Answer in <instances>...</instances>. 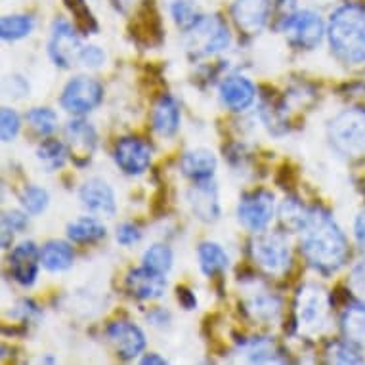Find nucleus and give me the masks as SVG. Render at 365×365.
Returning a JSON list of instances; mask_svg holds the SVG:
<instances>
[{"instance_id":"1","label":"nucleus","mask_w":365,"mask_h":365,"mask_svg":"<svg viewBox=\"0 0 365 365\" xmlns=\"http://www.w3.org/2000/svg\"><path fill=\"white\" fill-rule=\"evenodd\" d=\"M300 251L312 268L331 276L346 264L350 249L346 235L324 207H312L300 230Z\"/></svg>"},{"instance_id":"2","label":"nucleus","mask_w":365,"mask_h":365,"mask_svg":"<svg viewBox=\"0 0 365 365\" xmlns=\"http://www.w3.org/2000/svg\"><path fill=\"white\" fill-rule=\"evenodd\" d=\"M331 50L348 63L365 61V6L346 4L331 14L327 27Z\"/></svg>"},{"instance_id":"3","label":"nucleus","mask_w":365,"mask_h":365,"mask_svg":"<svg viewBox=\"0 0 365 365\" xmlns=\"http://www.w3.org/2000/svg\"><path fill=\"white\" fill-rule=\"evenodd\" d=\"M327 136L336 153L342 157H359L365 153V109L348 108L333 117Z\"/></svg>"},{"instance_id":"4","label":"nucleus","mask_w":365,"mask_h":365,"mask_svg":"<svg viewBox=\"0 0 365 365\" xmlns=\"http://www.w3.org/2000/svg\"><path fill=\"white\" fill-rule=\"evenodd\" d=\"M327 314H329V304H327V294L324 293V289L314 283L302 285L294 302V317L300 329L306 333L324 331L327 325Z\"/></svg>"},{"instance_id":"5","label":"nucleus","mask_w":365,"mask_h":365,"mask_svg":"<svg viewBox=\"0 0 365 365\" xmlns=\"http://www.w3.org/2000/svg\"><path fill=\"white\" fill-rule=\"evenodd\" d=\"M251 252L255 262L272 276H283L291 268V249L282 234H260L252 240Z\"/></svg>"},{"instance_id":"6","label":"nucleus","mask_w":365,"mask_h":365,"mask_svg":"<svg viewBox=\"0 0 365 365\" xmlns=\"http://www.w3.org/2000/svg\"><path fill=\"white\" fill-rule=\"evenodd\" d=\"M187 48L195 56H212L230 46L232 35L220 18H203L187 31Z\"/></svg>"},{"instance_id":"7","label":"nucleus","mask_w":365,"mask_h":365,"mask_svg":"<svg viewBox=\"0 0 365 365\" xmlns=\"http://www.w3.org/2000/svg\"><path fill=\"white\" fill-rule=\"evenodd\" d=\"M103 100V86L96 78L75 77L66 84L61 94V108L75 115L90 113L96 109Z\"/></svg>"},{"instance_id":"8","label":"nucleus","mask_w":365,"mask_h":365,"mask_svg":"<svg viewBox=\"0 0 365 365\" xmlns=\"http://www.w3.org/2000/svg\"><path fill=\"white\" fill-rule=\"evenodd\" d=\"M274 195L266 190H255V192L245 193L240 199L237 205V218L247 230L251 232H262L268 227V224L274 218Z\"/></svg>"},{"instance_id":"9","label":"nucleus","mask_w":365,"mask_h":365,"mask_svg":"<svg viewBox=\"0 0 365 365\" xmlns=\"http://www.w3.org/2000/svg\"><path fill=\"white\" fill-rule=\"evenodd\" d=\"M283 33H287L294 46L302 50L317 48L325 36V24L322 16L312 10L297 12L287 24L283 25Z\"/></svg>"},{"instance_id":"10","label":"nucleus","mask_w":365,"mask_h":365,"mask_svg":"<svg viewBox=\"0 0 365 365\" xmlns=\"http://www.w3.org/2000/svg\"><path fill=\"white\" fill-rule=\"evenodd\" d=\"M83 50V42L81 36L77 35V31L71 24H67L63 19H58L52 25V35H50L48 42V54L58 67L75 66V61H78Z\"/></svg>"},{"instance_id":"11","label":"nucleus","mask_w":365,"mask_h":365,"mask_svg":"<svg viewBox=\"0 0 365 365\" xmlns=\"http://www.w3.org/2000/svg\"><path fill=\"white\" fill-rule=\"evenodd\" d=\"M243 306L258 324H272L282 314V299L258 282L249 283L243 294Z\"/></svg>"},{"instance_id":"12","label":"nucleus","mask_w":365,"mask_h":365,"mask_svg":"<svg viewBox=\"0 0 365 365\" xmlns=\"http://www.w3.org/2000/svg\"><path fill=\"white\" fill-rule=\"evenodd\" d=\"M115 163L128 176H140L151 165L150 145L134 136L120 138L115 145Z\"/></svg>"},{"instance_id":"13","label":"nucleus","mask_w":365,"mask_h":365,"mask_svg":"<svg viewBox=\"0 0 365 365\" xmlns=\"http://www.w3.org/2000/svg\"><path fill=\"white\" fill-rule=\"evenodd\" d=\"M109 342L113 344L117 350V356L123 359H134L138 358L140 354L144 352L145 348V335L144 331L140 329L138 325L132 322H113L108 325L106 329Z\"/></svg>"},{"instance_id":"14","label":"nucleus","mask_w":365,"mask_h":365,"mask_svg":"<svg viewBox=\"0 0 365 365\" xmlns=\"http://www.w3.org/2000/svg\"><path fill=\"white\" fill-rule=\"evenodd\" d=\"M272 0H234L232 18L245 35H258L268 24Z\"/></svg>"},{"instance_id":"15","label":"nucleus","mask_w":365,"mask_h":365,"mask_svg":"<svg viewBox=\"0 0 365 365\" xmlns=\"http://www.w3.org/2000/svg\"><path fill=\"white\" fill-rule=\"evenodd\" d=\"M38 262H41V251L36 249L35 243L33 241L19 243L10 252V272H12V277L19 285L31 287L36 282V276H38Z\"/></svg>"},{"instance_id":"16","label":"nucleus","mask_w":365,"mask_h":365,"mask_svg":"<svg viewBox=\"0 0 365 365\" xmlns=\"http://www.w3.org/2000/svg\"><path fill=\"white\" fill-rule=\"evenodd\" d=\"M66 136L69 140V151H71L73 159L77 161L78 167L86 165L98 144V134L94 126L84 119H73L67 123Z\"/></svg>"},{"instance_id":"17","label":"nucleus","mask_w":365,"mask_h":365,"mask_svg":"<svg viewBox=\"0 0 365 365\" xmlns=\"http://www.w3.org/2000/svg\"><path fill=\"white\" fill-rule=\"evenodd\" d=\"M78 197L83 205L92 212L103 216H113L117 210L115 193L108 182L102 178H90L81 186Z\"/></svg>"},{"instance_id":"18","label":"nucleus","mask_w":365,"mask_h":365,"mask_svg":"<svg viewBox=\"0 0 365 365\" xmlns=\"http://www.w3.org/2000/svg\"><path fill=\"white\" fill-rule=\"evenodd\" d=\"M126 287H128L130 294H134L136 299L153 300L161 299L163 294H165V291H167V282H165L163 274L142 266V268L130 269L128 272V276H126Z\"/></svg>"},{"instance_id":"19","label":"nucleus","mask_w":365,"mask_h":365,"mask_svg":"<svg viewBox=\"0 0 365 365\" xmlns=\"http://www.w3.org/2000/svg\"><path fill=\"white\" fill-rule=\"evenodd\" d=\"M220 98L224 106L232 111H245L252 106L257 98V88L255 84L247 77L241 75H232L222 81L220 84Z\"/></svg>"},{"instance_id":"20","label":"nucleus","mask_w":365,"mask_h":365,"mask_svg":"<svg viewBox=\"0 0 365 365\" xmlns=\"http://www.w3.org/2000/svg\"><path fill=\"white\" fill-rule=\"evenodd\" d=\"M187 203L192 207L193 215L203 222H215L220 216V203L216 187L207 182H195V186L187 192Z\"/></svg>"},{"instance_id":"21","label":"nucleus","mask_w":365,"mask_h":365,"mask_svg":"<svg viewBox=\"0 0 365 365\" xmlns=\"http://www.w3.org/2000/svg\"><path fill=\"white\" fill-rule=\"evenodd\" d=\"M180 168L193 182H207L215 176L216 157L210 150H190L180 159Z\"/></svg>"},{"instance_id":"22","label":"nucleus","mask_w":365,"mask_h":365,"mask_svg":"<svg viewBox=\"0 0 365 365\" xmlns=\"http://www.w3.org/2000/svg\"><path fill=\"white\" fill-rule=\"evenodd\" d=\"M151 120H153V128L159 136H163V138L174 136L180 128V108L176 100L168 94L159 98Z\"/></svg>"},{"instance_id":"23","label":"nucleus","mask_w":365,"mask_h":365,"mask_svg":"<svg viewBox=\"0 0 365 365\" xmlns=\"http://www.w3.org/2000/svg\"><path fill=\"white\" fill-rule=\"evenodd\" d=\"M241 352L251 364H282L285 358L282 356V350L276 342L266 336H255L251 341L243 342Z\"/></svg>"},{"instance_id":"24","label":"nucleus","mask_w":365,"mask_h":365,"mask_svg":"<svg viewBox=\"0 0 365 365\" xmlns=\"http://www.w3.org/2000/svg\"><path fill=\"white\" fill-rule=\"evenodd\" d=\"M75 252L66 241H48L42 247L41 264L48 272H66L73 266Z\"/></svg>"},{"instance_id":"25","label":"nucleus","mask_w":365,"mask_h":365,"mask_svg":"<svg viewBox=\"0 0 365 365\" xmlns=\"http://www.w3.org/2000/svg\"><path fill=\"white\" fill-rule=\"evenodd\" d=\"M197 257L201 272L209 277L216 276V274H222L227 268V264H230V258H227L226 251L218 243H215V241H205V243H201L197 249Z\"/></svg>"},{"instance_id":"26","label":"nucleus","mask_w":365,"mask_h":365,"mask_svg":"<svg viewBox=\"0 0 365 365\" xmlns=\"http://www.w3.org/2000/svg\"><path fill=\"white\" fill-rule=\"evenodd\" d=\"M106 234H108V230L102 222L90 218V216L78 218L67 226V237L75 243H96V241L103 240Z\"/></svg>"},{"instance_id":"27","label":"nucleus","mask_w":365,"mask_h":365,"mask_svg":"<svg viewBox=\"0 0 365 365\" xmlns=\"http://www.w3.org/2000/svg\"><path fill=\"white\" fill-rule=\"evenodd\" d=\"M342 331L346 339L365 346V304L348 306L342 314Z\"/></svg>"},{"instance_id":"28","label":"nucleus","mask_w":365,"mask_h":365,"mask_svg":"<svg viewBox=\"0 0 365 365\" xmlns=\"http://www.w3.org/2000/svg\"><path fill=\"white\" fill-rule=\"evenodd\" d=\"M69 151L61 142L58 140H44L38 148H36V159L41 165L46 168V173H54L58 168L66 165Z\"/></svg>"},{"instance_id":"29","label":"nucleus","mask_w":365,"mask_h":365,"mask_svg":"<svg viewBox=\"0 0 365 365\" xmlns=\"http://www.w3.org/2000/svg\"><path fill=\"white\" fill-rule=\"evenodd\" d=\"M168 8H170V14H173L176 25L182 31H186V33L192 31L205 18V16H201L193 0H170Z\"/></svg>"},{"instance_id":"30","label":"nucleus","mask_w":365,"mask_h":365,"mask_svg":"<svg viewBox=\"0 0 365 365\" xmlns=\"http://www.w3.org/2000/svg\"><path fill=\"white\" fill-rule=\"evenodd\" d=\"M35 27V19L31 16H4L0 21V35L4 41H19L31 35V31Z\"/></svg>"},{"instance_id":"31","label":"nucleus","mask_w":365,"mask_h":365,"mask_svg":"<svg viewBox=\"0 0 365 365\" xmlns=\"http://www.w3.org/2000/svg\"><path fill=\"white\" fill-rule=\"evenodd\" d=\"M327 358H329L331 364H364L365 361L361 346L350 339L333 342L327 350Z\"/></svg>"},{"instance_id":"32","label":"nucleus","mask_w":365,"mask_h":365,"mask_svg":"<svg viewBox=\"0 0 365 365\" xmlns=\"http://www.w3.org/2000/svg\"><path fill=\"white\" fill-rule=\"evenodd\" d=\"M308 212L310 209H306L304 205L297 201V199H285L279 209L283 224L291 230V232H299L304 227L306 220H308Z\"/></svg>"},{"instance_id":"33","label":"nucleus","mask_w":365,"mask_h":365,"mask_svg":"<svg viewBox=\"0 0 365 365\" xmlns=\"http://www.w3.org/2000/svg\"><path fill=\"white\" fill-rule=\"evenodd\" d=\"M173 251L170 247L163 245V243H155L151 245L148 251L144 252V266L145 268L153 269V272H159V274H167L168 269L173 268Z\"/></svg>"},{"instance_id":"34","label":"nucleus","mask_w":365,"mask_h":365,"mask_svg":"<svg viewBox=\"0 0 365 365\" xmlns=\"http://www.w3.org/2000/svg\"><path fill=\"white\" fill-rule=\"evenodd\" d=\"M27 123L41 136H48L58 128V115L50 108H33L27 113Z\"/></svg>"},{"instance_id":"35","label":"nucleus","mask_w":365,"mask_h":365,"mask_svg":"<svg viewBox=\"0 0 365 365\" xmlns=\"http://www.w3.org/2000/svg\"><path fill=\"white\" fill-rule=\"evenodd\" d=\"M48 203H50L48 192L38 186L25 187L24 193H21V205H24V209L33 216L44 212L46 207H48Z\"/></svg>"},{"instance_id":"36","label":"nucleus","mask_w":365,"mask_h":365,"mask_svg":"<svg viewBox=\"0 0 365 365\" xmlns=\"http://www.w3.org/2000/svg\"><path fill=\"white\" fill-rule=\"evenodd\" d=\"M67 8L71 10V14L75 16V24L83 33H96L98 31V24L92 12H90V8L86 6V0H66Z\"/></svg>"},{"instance_id":"37","label":"nucleus","mask_w":365,"mask_h":365,"mask_svg":"<svg viewBox=\"0 0 365 365\" xmlns=\"http://www.w3.org/2000/svg\"><path fill=\"white\" fill-rule=\"evenodd\" d=\"M0 134H2V142H12L16 136H18L19 126H21V120H19V115L10 108H2L0 111Z\"/></svg>"},{"instance_id":"38","label":"nucleus","mask_w":365,"mask_h":365,"mask_svg":"<svg viewBox=\"0 0 365 365\" xmlns=\"http://www.w3.org/2000/svg\"><path fill=\"white\" fill-rule=\"evenodd\" d=\"M2 90H4V96L6 98L19 100V98H25L29 94V83L24 77H19V75H10V77L4 78Z\"/></svg>"},{"instance_id":"39","label":"nucleus","mask_w":365,"mask_h":365,"mask_svg":"<svg viewBox=\"0 0 365 365\" xmlns=\"http://www.w3.org/2000/svg\"><path fill=\"white\" fill-rule=\"evenodd\" d=\"M78 61L84 67L98 69V67H102L106 63V52L100 46H83L81 56H78Z\"/></svg>"},{"instance_id":"40","label":"nucleus","mask_w":365,"mask_h":365,"mask_svg":"<svg viewBox=\"0 0 365 365\" xmlns=\"http://www.w3.org/2000/svg\"><path fill=\"white\" fill-rule=\"evenodd\" d=\"M29 224V218L21 210H8L2 216V227L8 232H24Z\"/></svg>"},{"instance_id":"41","label":"nucleus","mask_w":365,"mask_h":365,"mask_svg":"<svg viewBox=\"0 0 365 365\" xmlns=\"http://www.w3.org/2000/svg\"><path fill=\"white\" fill-rule=\"evenodd\" d=\"M140 237H142V232H140V227L136 226V224L125 222V224H120V226L117 227V241H119L120 245H134V243H138Z\"/></svg>"},{"instance_id":"42","label":"nucleus","mask_w":365,"mask_h":365,"mask_svg":"<svg viewBox=\"0 0 365 365\" xmlns=\"http://www.w3.org/2000/svg\"><path fill=\"white\" fill-rule=\"evenodd\" d=\"M276 10H277V18H276L277 29L282 31L283 25L287 24L289 19L299 12V8H297V0H277Z\"/></svg>"},{"instance_id":"43","label":"nucleus","mask_w":365,"mask_h":365,"mask_svg":"<svg viewBox=\"0 0 365 365\" xmlns=\"http://www.w3.org/2000/svg\"><path fill=\"white\" fill-rule=\"evenodd\" d=\"M352 287L358 297L365 302V262H361L352 274Z\"/></svg>"},{"instance_id":"44","label":"nucleus","mask_w":365,"mask_h":365,"mask_svg":"<svg viewBox=\"0 0 365 365\" xmlns=\"http://www.w3.org/2000/svg\"><path fill=\"white\" fill-rule=\"evenodd\" d=\"M148 322L155 327H167L170 324V312H167L165 308H153L148 314Z\"/></svg>"},{"instance_id":"45","label":"nucleus","mask_w":365,"mask_h":365,"mask_svg":"<svg viewBox=\"0 0 365 365\" xmlns=\"http://www.w3.org/2000/svg\"><path fill=\"white\" fill-rule=\"evenodd\" d=\"M176 297H178V302L182 304V308H186V310H193L197 306V299L190 289L178 287L176 289Z\"/></svg>"},{"instance_id":"46","label":"nucleus","mask_w":365,"mask_h":365,"mask_svg":"<svg viewBox=\"0 0 365 365\" xmlns=\"http://www.w3.org/2000/svg\"><path fill=\"white\" fill-rule=\"evenodd\" d=\"M354 234H356V241L358 245L365 251V209L361 210L356 218V224H354Z\"/></svg>"},{"instance_id":"47","label":"nucleus","mask_w":365,"mask_h":365,"mask_svg":"<svg viewBox=\"0 0 365 365\" xmlns=\"http://www.w3.org/2000/svg\"><path fill=\"white\" fill-rule=\"evenodd\" d=\"M111 2H113V6L117 8L119 12L126 14L132 6H134V4H136V2H138V0H111Z\"/></svg>"},{"instance_id":"48","label":"nucleus","mask_w":365,"mask_h":365,"mask_svg":"<svg viewBox=\"0 0 365 365\" xmlns=\"http://www.w3.org/2000/svg\"><path fill=\"white\" fill-rule=\"evenodd\" d=\"M142 364L145 365H151V364H159V365H165L167 364V359L161 358V356H157V354H148L142 358Z\"/></svg>"}]
</instances>
